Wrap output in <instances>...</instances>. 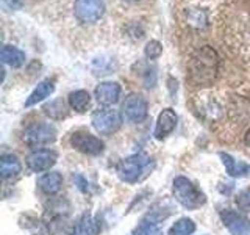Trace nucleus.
Returning <instances> with one entry per match:
<instances>
[{
	"label": "nucleus",
	"instance_id": "obj_17",
	"mask_svg": "<svg viewBox=\"0 0 250 235\" xmlns=\"http://www.w3.org/2000/svg\"><path fill=\"white\" fill-rule=\"evenodd\" d=\"M0 58H2V61L8 66L21 68L23 63H25V53L14 46H3L2 52H0Z\"/></svg>",
	"mask_w": 250,
	"mask_h": 235
},
{
	"label": "nucleus",
	"instance_id": "obj_9",
	"mask_svg": "<svg viewBox=\"0 0 250 235\" xmlns=\"http://www.w3.org/2000/svg\"><path fill=\"white\" fill-rule=\"evenodd\" d=\"M57 159L58 155L55 151H50V149H36V151L27 155L25 163L28 169H31L33 172H42L50 169L57 163Z\"/></svg>",
	"mask_w": 250,
	"mask_h": 235
},
{
	"label": "nucleus",
	"instance_id": "obj_14",
	"mask_svg": "<svg viewBox=\"0 0 250 235\" xmlns=\"http://www.w3.org/2000/svg\"><path fill=\"white\" fill-rule=\"evenodd\" d=\"M55 91V80L53 78H45V80L39 82L38 86L33 90V93L30 94L28 99L25 100V107H33L38 102H42L45 97L52 96V93Z\"/></svg>",
	"mask_w": 250,
	"mask_h": 235
},
{
	"label": "nucleus",
	"instance_id": "obj_27",
	"mask_svg": "<svg viewBox=\"0 0 250 235\" xmlns=\"http://www.w3.org/2000/svg\"><path fill=\"white\" fill-rule=\"evenodd\" d=\"M244 143H246V146H249V147H250V127L247 129L246 135H244Z\"/></svg>",
	"mask_w": 250,
	"mask_h": 235
},
{
	"label": "nucleus",
	"instance_id": "obj_26",
	"mask_svg": "<svg viewBox=\"0 0 250 235\" xmlns=\"http://www.w3.org/2000/svg\"><path fill=\"white\" fill-rule=\"evenodd\" d=\"M75 179V184H77V187L80 188L82 191H88V182L82 177V176H75L74 177Z\"/></svg>",
	"mask_w": 250,
	"mask_h": 235
},
{
	"label": "nucleus",
	"instance_id": "obj_2",
	"mask_svg": "<svg viewBox=\"0 0 250 235\" xmlns=\"http://www.w3.org/2000/svg\"><path fill=\"white\" fill-rule=\"evenodd\" d=\"M155 168V160L146 152L133 154L117 164V176L125 184H138L144 180Z\"/></svg>",
	"mask_w": 250,
	"mask_h": 235
},
{
	"label": "nucleus",
	"instance_id": "obj_15",
	"mask_svg": "<svg viewBox=\"0 0 250 235\" xmlns=\"http://www.w3.org/2000/svg\"><path fill=\"white\" fill-rule=\"evenodd\" d=\"M38 187L39 190L45 194H55L61 190L62 187V176L57 171H50V172H45L44 176L39 177L38 180Z\"/></svg>",
	"mask_w": 250,
	"mask_h": 235
},
{
	"label": "nucleus",
	"instance_id": "obj_1",
	"mask_svg": "<svg viewBox=\"0 0 250 235\" xmlns=\"http://www.w3.org/2000/svg\"><path fill=\"white\" fill-rule=\"evenodd\" d=\"M219 72V55L211 46L195 50L188 61V80L194 86L207 88L214 83Z\"/></svg>",
	"mask_w": 250,
	"mask_h": 235
},
{
	"label": "nucleus",
	"instance_id": "obj_5",
	"mask_svg": "<svg viewBox=\"0 0 250 235\" xmlns=\"http://www.w3.org/2000/svg\"><path fill=\"white\" fill-rule=\"evenodd\" d=\"M57 140V129L47 122H33L23 130V141L30 147H41Z\"/></svg>",
	"mask_w": 250,
	"mask_h": 235
},
{
	"label": "nucleus",
	"instance_id": "obj_8",
	"mask_svg": "<svg viewBox=\"0 0 250 235\" xmlns=\"http://www.w3.org/2000/svg\"><path fill=\"white\" fill-rule=\"evenodd\" d=\"M70 146L86 155H100L105 149L104 141L88 132H75L70 137Z\"/></svg>",
	"mask_w": 250,
	"mask_h": 235
},
{
	"label": "nucleus",
	"instance_id": "obj_28",
	"mask_svg": "<svg viewBox=\"0 0 250 235\" xmlns=\"http://www.w3.org/2000/svg\"><path fill=\"white\" fill-rule=\"evenodd\" d=\"M127 2H139V0H127Z\"/></svg>",
	"mask_w": 250,
	"mask_h": 235
},
{
	"label": "nucleus",
	"instance_id": "obj_20",
	"mask_svg": "<svg viewBox=\"0 0 250 235\" xmlns=\"http://www.w3.org/2000/svg\"><path fill=\"white\" fill-rule=\"evenodd\" d=\"M195 231V223L191 218H180L169 229V235H191Z\"/></svg>",
	"mask_w": 250,
	"mask_h": 235
},
{
	"label": "nucleus",
	"instance_id": "obj_25",
	"mask_svg": "<svg viewBox=\"0 0 250 235\" xmlns=\"http://www.w3.org/2000/svg\"><path fill=\"white\" fill-rule=\"evenodd\" d=\"M25 0H2V5L10 11H18L23 6Z\"/></svg>",
	"mask_w": 250,
	"mask_h": 235
},
{
	"label": "nucleus",
	"instance_id": "obj_12",
	"mask_svg": "<svg viewBox=\"0 0 250 235\" xmlns=\"http://www.w3.org/2000/svg\"><path fill=\"white\" fill-rule=\"evenodd\" d=\"M121 85L117 82H102L96 86L94 96L99 100V104L113 105L121 97Z\"/></svg>",
	"mask_w": 250,
	"mask_h": 235
},
{
	"label": "nucleus",
	"instance_id": "obj_18",
	"mask_svg": "<svg viewBox=\"0 0 250 235\" xmlns=\"http://www.w3.org/2000/svg\"><path fill=\"white\" fill-rule=\"evenodd\" d=\"M67 102H69V107L72 110H75L78 113H83L91 105V94L84 90H77L69 94Z\"/></svg>",
	"mask_w": 250,
	"mask_h": 235
},
{
	"label": "nucleus",
	"instance_id": "obj_7",
	"mask_svg": "<svg viewBox=\"0 0 250 235\" xmlns=\"http://www.w3.org/2000/svg\"><path fill=\"white\" fill-rule=\"evenodd\" d=\"M75 18L82 24H94L105 13L104 0H75Z\"/></svg>",
	"mask_w": 250,
	"mask_h": 235
},
{
	"label": "nucleus",
	"instance_id": "obj_13",
	"mask_svg": "<svg viewBox=\"0 0 250 235\" xmlns=\"http://www.w3.org/2000/svg\"><path fill=\"white\" fill-rule=\"evenodd\" d=\"M221 159H222L227 174H229L230 177H246L250 174V164L249 163L236 160L234 157H231L230 154H225V152H221Z\"/></svg>",
	"mask_w": 250,
	"mask_h": 235
},
{
	"label": "nucleus",
	"instance_id": "obj_4",
	"mask_svg": "<svg viewBox=\"0 0 250 235\" xmlns=\"http://www.w3.org/2000/svg\"><path fill=\"white\" fill-rule=\"evenodd\" d=\"M92 127L100 135H113L122 125V115L113 108H99L92 113Z\"/></svg>",
	"mask_w": 250,
	"mask_h": 235
},
{
	"label": "nucleus",
	"instance_id": "obj_6",
	"mask_svg": "<svg viewBox=\"0 0 250 235\" xmlns=\"http://www.w3.org/2000/svg\"><path fill=\"white\" fill-rule=\"evenodd\" d=\"M122 115L128 122L139 124L143 122L148 115V104L141 94L131 93L128 97H125L122 104Z\"/></svg>",
	"mask_w": 250,
	"mask_h": 235
},
{
	"label": "nucleus",
	"instance_id": "obj_3",
	"mask_svg": "<svg viewBox=\"0 0 250 235\" xmlns=\"http://www.w3.org/2000/svg\"><path fill=\"white\" fill-rule=\"evenodd\" d=\"M172 193L178 204L188 210H195L205 206L207 196L200 188L191 182L189 179L185 176H178L174 179V185H172Z\"/></svg>",
	"mask_w": 250,
	"mask_h": 235
},
{
	"label": "nucleus",
	"instance_id": "obj_21",
	"mask_svg": "<svg viewBox=\"0 0 250 235\" xmlns=\"http://www.w3.org/2000/svg\"><path fill=\"white\" fill-rule=\"evenodd\" d=\"M44 112L50 118H53V119H61V118H64L67 115L66 104L61 99L52 100L50 104H45L44 105Z\"/></svg>",
	"mask_w": 250,
	"mask_h": 235
},
{
	"label": "nucleus",
	"instance_id": "obj_11",
	"mask_svg": "<svg viewBox=\"0 0 250 235\" xmlns=\"http://www.w3.org/2000/svg\"><path fill=\"white\" fill-rule=\"evenodd\" d=\"M177 121L178 116L172 108H164L163 112L158 115V119H156L155 125V132L153 135L156 140H164L167 135H170L172 132L177 127Z\"/></svg>",
	"mask_w": 250,
	"mask_h": 235
},
{
	"label": "nucleus",
	"instance_id": "obj_23",
	"mask_svg": "<svg viewBox=\"0 0 250 235\" xmlns=\"http://www.w3.org/2000/svg\"><path fill=\"white\" fill-rule=\"evenodd\" d=\"M144 53L148 60H158L163 53V46L160 41H156V39H152V41H148L146 44V49H144Z\"/></svg>",
	"mask_w": 250,
	"mask_h": 235
},
{
	"label": "nucleus",
	"instance_id": "obj_16",
	"mask_svg": "<svg viewBox=\"0 0 250 235\" xmlns=\"http://www.w3.org/2000/svg\"><path fill=\"white\" fill-rule=\"evenodd\" d=\"M21 169H22V166H21V162L18 157L13 154L2 155V159H0V174H2L3 180L16 177L21 172Z\"/></svg>",
	"mask_w": 250,
	"mask_h": 235
},
{
	"label": "nucleus",
	"instance_id": "obj_24",
	"mask_svg": "<svg viewBox=\"0 0 250 235\" xmlns=\"http://www.w3.org/2000/svg\"><path fill=\"white\" fill-rule=\"evenodd\" d=\"M236 206L241 210L250 212V188H246L236 196Z\"/></svg>",
	"mask_w": 250,
	"mask_h": 235
},
{
	"label": "nucleus",
	"instance_id": "obj_10",
	"mask_svg": "<svg viewBox=\"0 0 250 235\" xmlns=\"http://www.w3.org/2000/svg\"><path fill=\"white\" fill-rule=\"evenodd\" d=\"M221 219L231 235H250V221L244 215L238 213L236 210H224L221 213Z\"/></svg>",
	"mask_w": 250,
	"mask_h": 235
},
{
	"label": "nucleus",
	"instance_id": "obj_19",
	"mask_svg": "<svg viewBox=\"0 0 250 235\" xmlns=\"http://www.w3.org/2000/svg\"><path fill=\"white\" fill-rule=\"evenodd\" d=\"M100 229V223L97 219H92L89 215H83L80 221L77 223L72 235H96Z\"/></svg>",
	"mask_w": 250,
	"mask_h": 235
},
{
	"label": "nucleus",
	"instance_id": "obj_22",
	"mask_svg": "<svg viewBox=\"0 0 250 235\" xmlns=\"http://www.w3.org/2000/svg\"><path fill=\"white\" fill-rule=\"evenodd\" d=\"M130 235H164L163 231L160 229L156 223H150V221H144L141 223L135 231H131Z\"/></svg>",
	"mask_w": 250,
	"mask_h": 235
}]
</instances>
